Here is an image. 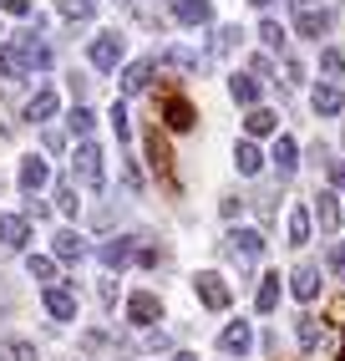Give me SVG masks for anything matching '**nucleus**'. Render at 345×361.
I'll list each match as a JSON object with an SVG mask.
<instances>
[{"mask_svg":"<svg viewBox=\"0 0 345 361\" xmlns=\"http://www.w3.org/2000/svg\"><path fill=\"white\" fill-rule=\"evenodd\" d=\"M71 173H77V183H87V188H102V178H107L102 148H96V142H82L77 158H71Z\"/></svg>","mask_w":345,"mask_h":361,"instance_id":"nucleus-2","label":"nucleus"},{"mask_svg":"<svg viewBox=\"0 0 345 361\" xmlns=\"http://www.w3.org/2000/svg\"><path fill=\"white\" fill-rule=\"evenodd\" d=\"M168 66H178V71H203V61L188 51V46H168V56H163Z\"/></svg>","mask_w":345,"mask_h":361,"instance_id":"nucleus-30","label":"nucleus"},{"mask_svg":"<svg viewBox=\"0 0 345 361\" xmlns=\"http://www.w3.org/2000/svg\"><path fill=\"white\" fill-rule=\"evenodd\" d=\"M137 259V245H132V239H107V245H102V264H107V270H122V264H132Z\"/></svg>","mask_w":345,"mask_h":361,"instance_id":"nucleus-16","label":"nucleus"},{"mask_svg":"<svg viewBox=\"0 0 345 361\" xmlns=\"http://www.w3.org/2000/svg\"><path fill=\"white\" fill-rule=\"evenodd\" d=\"M340 361H345V341H340Z\"/></svg>","mask_w":345,"mask_h":361,"instance_id":"nucleus-49","label":"nucleus"},{"mask_svg":"<svg viewBox=\"0 0 345 361\" xmlns=\"http://www.w3.org/2000/svg\"><path fill=\"white\" fill-rule=\"evenodd\" d=\"M122 46H127V41H122L117 31H102V36L92 41V66H96V71H112V66L122 61Z\"/></svg>","mask_w":345,"mask_h":361,"instance_id":"nucleus-7","label":"nucleus"},{"mask_svg":"<svg viewBox=\"0 0 345 361\" xmlns=\"http://www.w3.org/2000/svg\"><path fill=\"white\" fill-rule=\"evenodd\" d=\"M127 321L142 326V331H153V326L163 321V300H158L153 290H137V295L127 300Z\"/></svg>","mask_w":345,"mask_h":361,"instance_id":"nucleus-5","label":"nucleus"},{"mask_svg":"<svg viewBox=\"0 0 345 361\" xmlns=\"http://www.w3.org/2000/svg\"><path fill=\"white\" fill-rule=\"evenodd\" d=\"M320 66H325L330 77H335V71H345V56L335 51V46H325V56H320Z\"/></svg>","mask_w":345,"mask_h":361,"instance_id":"nucleus-39","label":"nucleus"},{"mask_svg":"<svg viewBox=\"0 0 345 361\" xmlns=\"http://www.w3.org/2000/svg\"><path fill=\"white\" fill-rule=\"evenodd\" d=\"M107 117H112V128H117V137H122V142H127V137H132V128H127V107H122V102H117V107H112Z\"/></svg>","mask_w":345,"mask_h":361,"instance_id":"nucleus-38","label":"nucleus"},{"mask_svg":"<svg viewBox=\"0 0 345 361\" xmlns=\"http://www.w3.org/2000/svg\"><path fill=\"white\" fill-rule=\"evenodd\" d=\"M26 270H31L36 280H46V285H56V255H31Z\"/></svg>","mask_w":345,"mask_h":361,"instance_id":"nucleus-29","label":"nucleus"},{"mask_svg":"<svg viewBox=\"0 0 345 361\" xmlns=\"http://www.w3.org/2000/svg\"><path fill=\"white\" fill-rule=\"evenodd\" d=\"M234 168H239V173H259V168H264V153H259L254 137H244L239 148H234Z\"/></svg>","mask_w":345,"mask_h":361,"instance_id":"nucleus-20","label":"nucleus"},{"mask_svg":"<svg viewBox=\"0 0 345 361\" xmlns=\"http://www.w3.org/2000/svg\"><path fill=\"white\" fill-rule=\"evenodd\" d=\"M249 6H269V0H249Z\"/></svg>","mask_w":345,"mask_h":361,"instance_id":"nucleus-48","label":"nucleus"},{"mask_svg":"<svg viewBox=\"0 0 345 361\" xmlns=\"http://www.w3.org/2000/svg\"><path fill=\"white\" fill-rule=\"evenodd\" d=\"M96 300L112 305V300H117V285H112V280H102V285H96Z\"/></svg>","mask_w":345,"mask_h":361,"instance_id":"nucleus-42","label":"nucleus"},{"mask_svg":"<svg viewBox=\"0 0 345 361\" xmlns=\"http://www.w3.org/2000/svg\"><path fill=\"white\" fill-rule=\"evenodd\" d=\"M239 36H244L239 26H224V31L213 36V46H218V51H239Z\"/></svg>","mask_w":345,"mask_h":361,"instance_id":"nucleus-37","label":"nucleus"},{"mask_svg":"<svg viewBox=\"0 0 345 361\" xmlns=\"http://www.w3.org/2000/svg\"><path fill=\"white\" fill-rule=\"evenodd\" d=\"M26 239H31V219H26V214H0V245H6V250H26Z\"/></svg>","mask_w":345,"mask_h":361,"instance_id":"nucleus-8","label":"nucleus"},{"mask_svg":"<svg viewBox=\"0 0 345 361\" xmlns=\"http://www.w3.org/2000/svg\"><path fill=\"white\" fill-rule=\"evenodd\" d=\"M147 82H153V61H132L122 71V92H142Z\"/></svg>","mask_w":345,"mask_h":361,"instance_id":"nucleus-26","label":"nucleus"},{"mask_svg":"<svg viewBox=\"0 0 345 361\" xmlns=\"http://www.w3.org/2000/svg\"><path fill=\"white\" fill-rule=\"evenodd\" d=\"M77 204H82L77 188H71V183H56V209H61V214H77Z\"/></svg>","mask_w":345,"mask_h":361,"instance_id":"nucleus-35","label":"nucleus"},{"mask_svg":"<svg viewBox=\"0 0 345 361\" xmlns=\"http://www.w3.org/2000/svg\"><path fill=\"white\" fill-rule=\"evenodd\" d=\"M315 214H320V229L340 234V199H335V194H320V199H315Z\"/></svg>","mask_w":345,"mask_h":361,"instance_id":"nucleus-25","label":"nucleus"},{"mask_svg":"<svg viewBox=\"0 0 345 361\" xmlns=\"http://www.w3.org/2000/svg\"><path fill=\"white\" fill-rule=\"evenodd\" d=\"M172 361H199V356H188V351H178V356H172Z\"/></svg>","mask_w":345,"mask_h":361,"instance_id":"nucleus-47","label":"nucleus"},{"mask_svg":"<svg viewBox=\"0 0 345 361\" xmlns=\"http://www.w3.org/2000/svg\"><path fill=\"white\" fill-rule=\"evenodd\" d=\"M56 11H61L66 20H92V11H96V0H56Z\"/></svg>","mask_w":345,"mask_h":361,"instance_id":"nucleus-32","label":"nucleus"},{"mask_svg":"<svg viewBox=\"0 0 345 361\" xmlns=\"http://www.w3.org/2000/svg\"><path fill=\"white\" fill-rule=\"evenodd\" d=\"M46 310H51V321H71L77 316V295L66 285H46Z\"/></svg>","mask_w":345,"mask_h":361,"instance_id":"nucleus-12","label":"nucleus"},{"mask_svg":"<svg viewBox=\"0 0 345 361\" xmlns=\"http://www.w3.org/2000/svg\"><path fill=\"white\" fill-rule=\"evenodd\" d=\"M46 178H51V168H46V158H20V188H26V194H41L46 188Z\"/></svg>","mask_w":345,"mask_h":361,"instance_id":"nucleus-13","label":"nucleus"},{"mask_svg":"<svg viewBox=\"0 0 345 361\" xmlns=\"http://www.w3.org/2000/svg\"><path fill=\"white\" fill-rule=\"evenodd\" d=\"M193 290H199V300H203L208 310H229V300H234V295H229V285L218 280L213 270H203V275H193Z\"/></svg>","mask_w":345,"mask_h":361,"instance_id":"nucleus-6","label":"nucleus"},{"mask_svg":"<svg viewBox=\"0 0 345 361\" xmlns=\"http://www.w3.org/2000/svg\"><path fill=\"white\" fill-rule=\"evenodd\" d=\"M289 290H294V300H315L320 295V270H294L289 275Z\"/></svg>","mask_w":345,"mask_h":361,"instance_id":"nucleus-24","label":"nucleus"},{"mask_svg":"<svg viewBox=\"0 0 345 361\" xmlns=\"http://www.w3.org/2000/svg\"><path fill=\"white\" fill-rule=\"evenodd\" d=\"M294 336H300V346H315V341H320V321H315V316H300Z\"/></svg>","mask_w":345,"mask_h":361,"instance_id":"nucleus-34","label":"nucleus"},{"mask_svg":"<svg viewBox=\"0 0 345 361\" xmlns=\"http://www.w3.org/2000/svg\"><path fill=\"white\" fill-rule=\"evenodd\" d=\"M0 11L6 16H31V0H0Z\"/></svg>","mask_w":345,"mask_h":361,"instance_id":"nucleus-41","label":"nucleus"},{"mask_svg":"<svg viewBox=\"0 0 345 361\" xmlns=\"http://www.w3.org/2000/svg\"><path fill=\"white\" fill-rule=\"evenodd\" d=\"M46 148H51V153H61V148H66V137H61L56 128H46Z\"/></svg>","mask_w":345,"mask_h":361,"instance_id":"nucleus-44","label":"nucleus"},{"mask_svg":"<svg viewBox=\"0 0 345 361\" xmlns=\"http://www.w3.org/2000/svg\"><path fill=\"white\" fill-rule=\"evenodd\" d=\"M51 255H56V259H66V264H77V259H87V239H82L77 229H56Z\"/></svg>","mask_w":345,"mask_h":361,"instance_id":"nucleus-11","label":"nucleus"},{"mask_svg":"<svg viewBox=\"0 0 345 361\" xmlns=\"http://www.w3.org/2000/svg\"><path fill=\"white\" fill-rule=\"evenodd\" d=\"M330 178H335V183H345V163H335V168H330Z\"/></svg>","mask_w":345,"mask_h":361,"instance_id":"nucleus-45","label":"nucleus"},{"mask_svg":"<svg viewBox=\"0 0 345 361\" xmlns=\"http://www.w3.org/2000/svg\"><path fill=\"white\" fill-rule=\"evenodd\" d=\"M11 46H15V56L26 61V71H46V66L56 61V56H51V46L41 41V31H20V36H15Z\"/></svg>","mask_w":345,"mask_h":361,"instance_id":"nucleus-3","label":"nucleus"},{"mask_svg":"<svg viewBox=\"0 0 345 361\" xmlns=\"http://www.w3.org/2000/svg\"><path fill=\"white\" fill-rule=\"evenodd\" d=\"M147 142V163H153V173H158V183L168 188V194H178V168H172V148H168V137L153 128L142 137Z\"/></svg>","mask_w":345,"mask_h":361,"instance_id":"nucleus-1","label":"nucleus"},{"mask_svg":"<svg viewBox=\"0 0 345 361\" xmlns=\"http://www.w3.org/2000/svg\"><path fill=\"white\" fill-rule=\"evenodd\" d=\"M289 6H294V16H300V11H310V0H289Z\"/></svg>","mask_w":345,"mask_h":361,"instance_id":"nucleus-46","label":"nucleus"},{"mask_svg":"<svg viewBox=\"0 0 345 361\" xmlns=\"http://www.w3.org/2000/svg\"><path fill=\"white\" fill-rule=\"evenodd\" d=\"M229 255L239 264H259L264 259V234L259 229H229Z\"/></svg>","mask_w":345,"mask_h":361,"instance_id":"nucleus-4","label":"nucleus"},{"mask_svg":"<svg viewBox=\"0 0 345 361\" xmlns=\"http://www.w3.org/2000/svg\"><path fill=\"white\" fill-rule=\"evenodd\" d=\"M310 102H315L320 117H340V112H345V92H340L335 82H320V87L310 92Z\"/></svg>","mask_w":345,"mask_h":361,"instance_id":"nucleus-10","label":"nucleus"},{"mask_svg":"<svg viewBox=\"0 0 345 361\" xmlns=\"http://www.w3.org/2000/svg\"><path fill=\"white\" fill-rule=\"evenodd\" d=\"M208 16H213L208 0H172V20H178V26H203Z\"/></svg>","mask_w":345,"mask_h":361,"instance_id":"nucleus-14","label":"nucleus"},{"mask_svg":"<svg viewBox=\"0 0 345 361\" xmlns=\"http://www.w3.org/2000/svg\"><path fill=\"white\" fill-rule=\"evenodd\" d=\"M244 128H249V137H275V128H280V112H269V107H249Z\"/></svg>","mask_w":345,"mask_h":361,"instance_id":"nucleus-18","label":"nucleus"},{"mask_svg":"<svg viewBox=\"0 0 345 361\" xmlns=\"http://www.w3.org/2000/svg\"><path fill=\"white\" fill-rule=\"evenodd\" d=\"M305 239H310V214H305V204H294V209H289V245L300 250Z\"/></svg>","mask_w":345,"mask_h":361,"instance_id":"nucleus-28","label":"nucleus"},{"mask_svg":"<svg viewBox=\"0 0 345 361\" xmlns=\"http://www.w3.org/2000/svg\"><path fill=\"white\" fill-rule=\"evenodd\" d=\"M46 117H56V92H51V87H41L36 97L26 102V123H36V128H41Z\"/></svg>","mask_w":345,"mask_h":361,"instance_id":"nucleus-19","label":"nucleus"},{"mask_svg":"<svg viewBox=\"0 0 345 361\" xmlns=\"http://www.w3.org/2000/svg\"><path fill=\"white\" fill-rule=\"evenodd\" d=\"M249 346H254L249 321H229V326H224V336H218V351H224V356H244Z\"/></svg>","mask_w":345,"mask_h":361,"instance_id":"nucleus-9","label":"nucleus"},{"mask_svg":"<svg viewBox=\"0 0 345 361\" xmlns=\"http://www.w3.org/2000/svg\"><path fill=\"white\" fill-rule=\"evenodd\" d=\"M0 77H6V82H20V77H31V71H26V61L15 56V46H0Z\"/></svg>","mask_w":345,"mask_h":361,"instance_id":"nucleus-27","label":"nucleus"},{"mask_svg":"<svg viewBox=\"0 0 345 361\" xmlns=\"http://www.w3.org/2000/svg\"><path fill=\"white\" fill-rule=\"evenodd\" d=\"M259 41L269 46V51H284V26H275V20H264V26H259Z\"/></svg>","mask_w":345,"mask_h":361,"instance_id":"nucleus-33","label":"nucleus"},{"mask_svg":"<svg viewBox=\"0 0 345 361\" xmlns=\"http://www.w3.org/2000/svg\"><path fill=\"white\" fill-rule=\"evenodd\" d=\"M6 361H36V346L31 341H6Z\"/></svg>","mask_w":345,"mask_h":361,"instance_id":"nucleus-36","label":"nucleus"},{"mask_svg":"<svg viewBox=\"0 0 345 361\" xmlns=\"http://www.w3.org/2000/svg\"><path fill=\"white\" fill-rule=\"evenodd\" d=\"M239 209H244V204H239V199H234V194H229V199H224V204H218V214H224V219H239Z\"/></svg>","mask_w":345,"mask_h":361,"instance_id":"nucleus-43","label":"nucleus"},{"mask_svg":"<svg viewBox=\"0 0 345 361\" xmlns=\"http://www.w3.org/2000/svg\"><path fill=\"white\" fill-rule=\"evenodd\" d=\"M275 168L280 173H294V168H300V142L294 137H275Z\"/></svg>","mask_w":345,"mask_h":361,"instance_id":"nucleus-22","label":"nucleus"},{"mask_svg":"<svg viewBox=\"0 0 345 361\" xmlns=\"http://www.w3.org/2000/svg\"><path fill=\"white\" fill-rule=\"evenodd\" d=\"M66 128L77 133V137H87V133L96 128V112H92V107H71V112H66Z\"/></svg>","mask_w":345,"mask_h":361,"instance_id":"nucleus-31","label":"nucleus"},{"mask_svg":"<svg viewBox=\"0 0 345 361\" xmlns=\"http://www.w3.org/2000/svg\"><path fill=\"white\" fill-rule=\"evenodd\" d=\"M325 264L335 275H345V245H330V255H325Z\"/></svg>","mask_w":345,"mask_h":361,"instance_id":"nucleus-40","label":"nucleus"},{"mask_svg":"<svg viewBox=\"0 0 345 361\" xmlns=\"http://www.w3.org/2000/svg\"><path fill=\"white\" fill-rule=\"evenodd\" d=\"M229 92H234V102L259 107V77H254V71H234V77H229Z\"/></svg>","mask_w":345,"mask_h":361,"instance_id":"nucleus-17","label":"nucleus"},{"mask_svg":"<svg viewBox=\"0 0 345 361\" xmlns=\"http://www.w3.org/2000/svg\"><path fill=\"white\" fill-rule=\"evenodd\" d=\"M163 123L178 128V133H188L193 123H199V117H193V102H188V97H168V102H163Z\"/></svg>","mask_w":345,"mask_h":361,"instance_id":"nucleus-15","label":"nucleus"},{"mask_svg":"<svg viewBox=\"0 0 345 361\" xmlns=\"http://www.w3.org/2000/svg\"><path fill=\"white\" fill-rule=\"evenodd\" d=\"M294 26H300V36H325L330 31V11H300V16H294Z\"/></svg>","mask_w":345,"mask_h":361,"instance_id":"nucleus-21","label":"nucleus"},{"mask_svg":"<svg viewBox=\"0 0 345 361\" xmlns=\"http://www.w3.org/2000/svg\"><path fill=\"white\" fill-rule=\"evenodd\" d=\"M280 280H284V275H264V280H259V290H254V305H259V316H269V310L280 305Z\"/></svg>","mask_w":345,"mask_h":361,"instance_id":"nucleus-23","label":"nucleus"}]
</instances>
